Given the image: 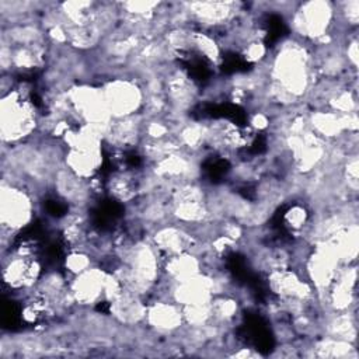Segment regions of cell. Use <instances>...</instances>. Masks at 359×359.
I'll use <instances>...</instances> for the list:
<instances>
[{
    "instance_id": "obj_1",
    "label": "cell",
    "mask_w": 359,
    "mask_h": 359,
    "mask_svg": "<svg viewBox=\"0 0 359 359\" xmlns=\"http://www.w3.org/2000/svg\"><path fill=\"white\" fill-rule=\"evenodd\" d=\"M38 126L35 107L28 101L25 91L13 88L1 95L0 132L4 146L32 136Z\"/></svg>"
},
{
    "instance_id": "obj_2",
    "label": "cell",
    "mask_w": 359,
    "mask_h": 359,
    "mask_svg": "<svg viewBox=\"0 0 359 359\" xmlns=\"http://www.w3.org/2000/svg\"><path fill=\"white\" fill-rule=\"evenodd\" d=\"M32 216L34 202L28 189L3 181L0 191V220L3 230L17 233L29 224Z\"/></svg>"
},
{
    "instance_id": "obj_3",
    "label": "cell",
    "mask_w": 359,
    "mask_h": 359,
    "mask_svg": "<svg viewBox=\"0 0 359 359\" xmlns=\"http://www.w3.org/2000/svg\"><path fill=\"white\" fill-rule=\"evenodd\" d=\"M102 93L112 119L136 115L144 105V91L135 79H112L102 86Z\"/></svg>"
},
{
    "instance_id": "obj_4",
    "label": "cell",
    "mask_w": 359,
    "mask_h": 359,
    "mask_svg": "<svg viewBox=\"0 0 359 359\" xmlns=\"http://www.w3.org/2000/svg\"><path fill=\"white\" fill-rule=\"evenodd\" d=\"M335 18L334 4L330 1L314 0L300 3L293 11V28L303 38L317 41L330 34L328 29Z\"/></svg>"
},
{
    "instance_id": "obj_5",
    "label": "cell",
    "mask_w": 359,
    "mask_h": 359,
    "mask_svg": "<svg viewBox=\"0 0 359 359\" xmlns=\"http://www.w3.org/2000/svg\"><path fill=\"white\" fill-rule=\"evenodd\" d=\"M105 276L107 272L97 266H91L76 275L69 285V293L73 302L81 306H90L104 299Z\"/></svg>"
},
{
    "instance_id": "obj_6",
    "label": "cell",
    "mask_w": 359,
    "mask_h": 359,
    "mask_svg": "<svg viewBox=\"0 0 359 359\" xmlns=\"http://www.w3.org/2000/svg\"><path fill=\"white\" fill-rule=\"evenodd\" d=\"M182 4L191 18L213 28L233 20L237 13V3L233 1H191Z\"/></svg>"
},
{
    "instance_id": "obj_7",
    "label": "cell",
    "mask_w": 359,
    "mask_h": 359,
    "mask_svg": "<svg viewBox=\"0 0 359 359\" xmlns=\"http://www.w3.org/2000/svg\"><path fill=\"white\" fill-rule=\"evenodd\" d=\"M146 323L158 332H172L184 324L182 307L172 300L156 302L146 309Z\"/></svg>"
},
{
    "instance_id": "obj_8",
    "label": "cell",
    "mask_w": 359,
    "mask_h": 359,
    "mask_svg": "<svg viewBox=\"0 0 359 359\" xmlns=\"http://www.w3.org/2000/svg\"><path fill=\"white\" fill-rule=\"evenodd\" d=\"M102 164L101 147L98 149H74L67 147L63 156V165L77 177L90 181Z\"/></svg>"
},
{
    "instance_id": "obj_9",
    "label": "cell",
    "mask_w": 359,
    "mask_h": 359,
    "mask_svg": "<svg viewBox=\"0 0 359 359\" xmlns=\"http://www.w3.org/2000/svg\"><path fill=\"white\" fill-rule=\"evenodd\" d=\"M111 314L116 321L125 325H135L144 320L147 306L143 303L142 296L125 289L115 300L109 303Z\"/></svg>"
},
{
    "instance_id": "obj_10",
    "label": "cell",
    "mask_w": 359,
    "mask_h": 359,
    "mask_svg": "<svg viewBox=\"0 0 359 359\" xmlns=\"http://www.w3.org/2000/svg\"><path fill=\"white\" fill-rule=\"evenodd\" d=\"M201 258L189 251L164 258V272L170 280H182L202 272Z\"/></svg>"
},
{
    "instance_id": "obj_11",
    "label": "cell",
    "mask_w": 359,
    "mask_h": 359,
    "mask_svg": "<svg viewBox=\"0 0 359 359\" xmlns=\"http://www.w3.org/2000/svg\"><path fill=\"white\" fill-rule=\"evenodd\" d=\"M192 48L212 63H217L220 60V45L210 34L192 32Z\"/></svg>"
},
{
    "instance_id": "obj_12",
    "label": "cell",
    "mask_w": 359,
    "mask_h": 359,
    "mask_svg": "<svg viewBox=\"0 0 359 359\" xmlns=\"http://www.w3.org/2000/svg\"><path fill=\"white\" fill-rule=\"evenodd\" d=\"M91 257L90 252L84 251V250H79L74 248L73 251H70L66 258H65V268L67 272H70L73 276L87 271L88 268H91Z\"/></svg>"
},
{
    "instance_id": "obj_13",
    "label": "cell",
    "mask_w": 359,
    "mask_h": 359,
    "mask_svg": "<svg viewBox=\"0 0 359 359\" xmlns=\"http://www.w3.org/2000/svg\"><path fill=\"white\" fill-rule=\"evenodd\" d=\"M285 223L287 227H290L292 230H303V227L307 224L309 222V213L306 210L304 206L302 205H293L283 217Z\"/></svg>"
},
{
    "instance_id": "obj_14",
    "label": "cell",
    "mask_w": 359,
    "mask_h": 359,
    "mask_svg": "<svg viewBox=\"0 0 359 359\" xmlns=\"http://www.w3.org/2000/svg\"><path fill=\"white\" fill-rule=\"evenodd\" d=\"M266 52H268V49L262 41H252L243 48V55H244L245 60H248L251 63L264 62L266 57Z\"/></svg>"
},
{
    "instance_id": "obj_15",
    "label": "cell",
    "mask_w": 359,
    "mask_h": 359,
    "mask_svg": "<svg viewBox=\"0 0 359 359\" xmlns=\"http://www.w3.org/2000/svg\"><path fill=\"white\" fill-rule=\"evenodd\" d=\"M339 18L348 25H356L359 21V1L351 0L339 4Z\"/></svg>"
}]
</instances>
